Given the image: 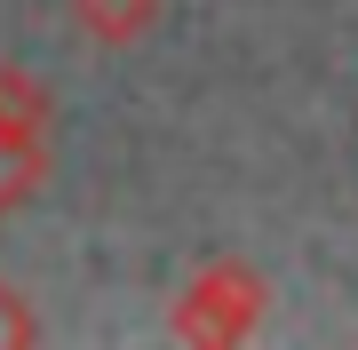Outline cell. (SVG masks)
Here are the masks:
<instances>
[{
  "instance_id": "3957f363",
  "label": "cell",
  "mask_w": 358,
  "mask_h": 350,
  "mask_svg": "<svg viewBox=\"0 0 358 350\" xmlns=\"http://www.w3.org/2000/svg\"><path fill=\"white\" fill-rule=\"evenodd\" d=\"M72 24L88 32L96 48H136V40L159 24V0H72Z\"/></svg>"
},
{
  "instance_id": "6da1fadb",
  "label": "cell",
  "mask_w": 358,
  "mask_h": 350,
  "mask_svg": "<svg viewBox=\"0 0 358 350\" xmlns=\"http://www.w3.org/2000/svg\"><path fill=\"white\" fill-rule=\"evenodd\" d=\"M263 311H271L263 271L239 263V255H215V263H199V271L176 286V302H167V335L192 342V350H231V342H247L263 326Z\"/></svg>"
},
{
  "instance_id": "7a4b0ae2",
  "label": "cell",
  "mask_w": 358,
  "mask_h": 350,
  "mask_svg": "<svg viewBox=\"0 0 358 350\" xmlns=\"http://www.w3.org/2000/svg\"><path fill=\"white\" fill-rule=\"evenodd\" d=\"M48 119H56L48 80L0 64V223L48 183Z\"/></svg>"
},
{
  "instance_id": "277c9868",
  "label": "cell",
  "mask_w": 358,
  "mask_h": 350,
  "mask_svg": "<svg viewBox=\"0 0 358 350\" xmlns=\"http://www.w3.org/2000/svg\"><path fill=\"white\" fill-rule=\"evenodd\" d=\"M24 342H40V319H32V302L0 279V350H24Z\"/></svg>"
}]
</instances>
